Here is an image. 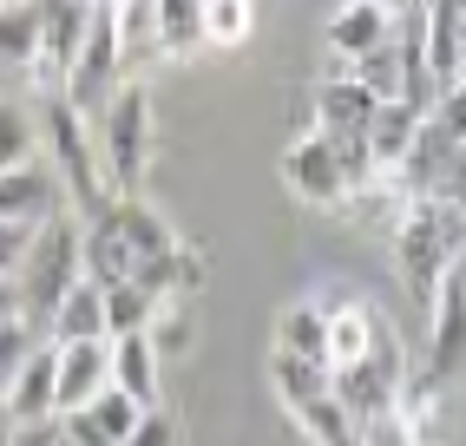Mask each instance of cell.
<instances>
[{"instance_id":"cell-2","label":"cell","mask_w":466,"mask_h":446,"mask_svg":"<svg viewBox=\"0 0 466 446\" xmlns=\"http://www.w3.org/2000/svg\"><path fill=\"white\" fill-rule=\"evenodd\" d=\"M34 125L53 151V177H59V198L79 223H92L106 204H112V184H106V165H99V138L86 132V112L66 99V92H46L34 99Z\"/></svg>"},{"instance_id":"cell-9","label":"cell","mask_w":466,"mask_h":446,"mask_svg":"<svg viewBox=\"0 0 466 446\" xmlns=\"http://www.w3.org/2000/svg\"><path fill=\"white\" fill-rule=\"evenodd\" d=\"M368 118H375V99L355 86L349 59L329 53V79L316 86V132H322V138H361Z\"/></svg>"},{"instance_id":"cell-34","label":"cell","mask_w":466,"mask_h":446,"mask_svg":"<svg viewBox=\"0 0 466 446\" xmlns=\"http://www.w3.org/2000/svg\"><path fill=\"white\" fill-rule=\"evenodd\" d=\"M7 446H59V421H26V427L7 421Z\"/></svg>"},{"instance_id":"cell-30","label":"cell","mask_w":466,"mask_h":446,"mask_svg":"<svg viewBox=\"0 0 466 446\" xmlns=\"http://www.w3.org/2000/svg\"><path fill=\"white\" fill-rule=\"evenodd\" d=\"M204 282H210V257H204V249H191V243H177V257H171V296L191 302Z\"/></svg>"},{"instance_id":"cell-37","label":"cell","mask_w":466,"mask_h":446,"mask_svg":"<svg viewBox=\"0 0 466 446\" xmlns=\"http://www.w3.org/2000/svg\"><path fill=\"white\" fill-rule=\"evenodd\" d=\"M0 413H7V380H0Z\"/></svg>"},{"instance_id":"cell-33","label":"cell","mask_w":466,"mask_h":446,"mask_svg":"<svg viewBox=\"0 0 466 446\" xmlns=\"http://www.w3.org/2000/svg\"><path fill=\"white\" fill-rule=\"evenodd\" d=\"M441 198H447L453 210H466V145H453V157H447V177H441Z\"/></svg>"},{"instance_id":"cell-38","label":"cell","mask_w":466,"mask_h":446,"mask_svg":"<svg viewBox=\"0 0 466 446\" xmlns=\"http://www.w3.org/2000/svg\"><path fill=\"white\" fill-rule=\"evenodd\" d=\"M0 446H7V413H0Z\"/></svg>"},{"instance_id":"cell-29","label":"cell","mask_w":466,"mask_h":446,"mask_svg":"<svg viewBox=\"0 0 466 446\" xmlns=\"http://www.w3.org/2000/svg\"><path fill=\"white\" fill-rule=\"evenodd\" d=\"M40 348V335H34V322L26 315H14V322H0V380H14L20 374V361Z\"/></svg>"},{"instance_id":"cell-10","label":"cell","mask_w":466,"mask_h":446,"mask_svg":"<svg viewBox=\"0 0 466 446\" xmlns=\"http://www.w3.org/2000/svg\"><path fill=\"white\" fill-rule=\"evenodd\" d=\"M420 138V112L414 106H375V118H368V132H361V151H368V171H375V184H394L400 165H408V151Z\"/></svg>"},{"instance_id":"cell-31","label":"cell","mask_w":466,"mask_h":446,"mask_svg":"<svg viewBox=\"0 0 466 446\" xmlns=\"http://www.w3.org/2000/svg\"><path fill=\"white\" fill-rule=\"evenodd\" d=\"M26 249H34V223H14V217H0V276H20Z\"/></svg>"},{"instance_id":"cell-23","label":"cell","mask_w":466,"mask_h":446,"mask_svg":"<svg viewBox=\"0 0 466 446\" xmlns=\"http://www.w3.org/2000/svg\"><path fill=\"white\" fill-rule=\"evenodd\" d=\"M145 335H151V348H158V361H184V355H191V341H198V315H191V302H184V296H165Z\"/></svg>"},{"instance_id":"cell-24","label":"cell","mask_w":466,"mask_h":446,"mask_svg":"<svg viewBox=\"0 0 466 446\" xmlns=\"http://www.w3.org/2000/svg\"><path fill=\"white\" fill-rule=\"evenodd\" d=\"M204 46H250L257 34V0H198Z\"/></svg>"},{"instance_id":"cell-20","label":"cell","mask_w":466,"mask_h":446,"mask_svg":"<svg viewBox=\"0 0 466 446\" xmlns=\"http://www.w3.org/2000/svg\"><path fill=\"white\" fill-rule=\"evenodd\" d=\"M289 421L309 433V446H361V433L349 421V407L335 400V388L316 394V400H302V407H289Z\"/></svg>"},{"instance_id":"cell-36","label":"cell","mask_w":466,"mask_h":446,"mask_svg":"<svg viewBox=\"0 0 466 446\" xmlns=\"http://www.w3.org/2000/svg\"><path fill=\"white\" fill-rule=\"evenodd\" d=\"M375 7H381V14L394 20V14H408V7H414V0H375Z\"/></svg>"},{"instance_id":"cell-6","label":"cell","mask_w":466,"mask_h":446,"mask_svg":"<svg viewBox=\"0 0 466 446\" xmlns=\"http://www.w3.org/2000/svg\"><path fill=\"white\" fill-rule=\"evenodd\" d=\"M118 86H126V53H118V34H112V7H92L86 14V46H79L73 79H66V99L86 118H99Z\"/></svg>"},{"instance_id":"cell-32","label":"cell","mask_w":466,"mask_h":446,"mask_svg":"<svg viewBox=\"0 0 466 446\" xmlns=\"http://www.w3.org/2000/svg\"><path fill=\"white\" fill-rule=\"evenodd\" d=\"M118 446H177V427H171L165 407H151V413H138V427L118 440Z\"/></svg>"},{"instance_id":"cell-25","label":"cell","mask_w":466,"mask_h":446,"mask_svg":"<svg viewBox=\"0 0 466 446\" xmlns=\"http://www.w3.org/2000/svg\"><path fill=\"white\" fill-rule=\"evenodd\" d=\"M269 388H276V400H283V407H302V400L329 394V368L296 361V355H283V348H276V355H269Z\"/></svg>"},{"instance_id":"cell-19","label":"cell","mask_w":466,"mask_h":446,"mask_svg":"<svg viewBox=\"0 0 466 446\" xmlns=\"http://www.w3.org/2000/svg\"><path fill=\"white\" fill-rule=\"evenodd\" d=\"M112 7V34H118V53H126V73L158 59V0H106Z\"/></svg>"},{"instance_id":"cell-21","label":"cell","mask_w":466,"mask_h":446,"mask_svg":"<svg viewBox=\"0 0 466 446\" xmlns=\"http://www.w3.org/2000/svg\"><path fill=\"white\" fill-rule=\"evenodd\" d=\"M204 53V14L198 0H158V59Z\"/></svg>"},{"instance_id":"cell-11","label":"cell","mask_w":466,"mask_h":446,"mask_svg":"<svg viewBox=\"0 0 466 446\" xmlns=\"http://www.w3.org/2000/svg\"><path fill=\"white\" fill-rule=\"evenodd\" d=\"M112 388V341H73L59 348V394H53V421L79 413L86 400H99Z\"/></svg>"},{"instance_id":"cell-39","label":"cell","mask_w":466,"mask_h":446,"mask_svg":"<svg viewBox=\"0 0 466 446\" xmlns=\"http://www.w3.org/2000/svg\"><path fill=\"white\" fill-rule=\"evenodd\" d=\"M79 7H106V0H79Z\"/></svg>"},{"instance_id":"cell-16","label":"cell","mask_w":466,"mask_h":446,"mask_svg":"<svg viewBox=\"0 0 466 446\" xmlns=\"http://www.w3.org/2000/svg\"><path fill=\"white\" fill-rule=\"evenodd\" d=\"M381 329H388V322H381L368 302H335V309H329V374L368 361V355H375V341H381Z\"/></svg>"},{"instance_id":"cell-18","label":"cell","mask_w":466,"mask_h":446,"mask_svg":"<svg viewBox=\"0 0 466 446\" xmlns=\"http://www.w3.org/2000/svg\"><path fill=\"white\" fill-rule=\"evenodd\" d=\"M276 348H283V355H296V361L329 368V309L289 302L283 315H276Z\"/></svg>"},{"instance_id":"cell-3","label":"cell","mask_w":466,"mask_h":446,"mask_svg":"<svg viewBox=\"0 0 466 446\" xmlns=\"http://www.w3.org/2000/svg\"><path fill=\"white\" fill-rule=\"evenodd\" d=\"M79 276H86V223L73 210H53L46 223H34V249L20 263V309H26V322H34L40 341H46L53 309L66 302V289Z\"/></svg>"},{"instance_id":"cell-15","label":"cell","mask_w":466,"mask_h":446,"mask_svg":"<svg viewBox=\"0 0 466 446\" xmlns=\"http://www.w3.org/2000/svg\"><path fill=\"white\" fill-rule=\"evenodd\" d=\"M53 210H66L59 204V177L46 165H14V171H0V217H14V223H46Z\"/></svg>"},{"instance_id":"cell-26","label":"cell","mask_w":466,"mask_h":446,"mask_svg":"<svg viewBox=\"0 0 466 446\" xmlns=\"http://www.w3.org/2000/svg\"><path fill=\"white\" fill-rule=\"evenodd\" d=\"M34 59V0H0V73H26Z\"/></svg>"},{"instance_id":"cell-4","label":"cell","mask_w":466,"mask_h":446,"mask_svg":"<svg viewBox=\"0 0 466 446\" xmlns=\"http://www.w3.org/2000/svg\"><path fill=\"white\" fill-rule=\"evenodd\" d=\"M99 165H106L112 198H138L145 165H151V86L145 79H126L106 99V112H99Z\"/></svg>"},{"instance_id":"cell-27","label":"cell","mask_w":466,"mask_h":446,"mask_svg":"<svg viewBox=\"0 0 466 446\" xmlns=\"http://www.w3.org/2000/svg\"><path fill=\"white\" fill-rule=\"evenodd\" d=\"M158 315V296L138 289V282H112L106 289V335H138Z\"/></svg>"},{"instance_id":"cell-14","label":"cell","mask_w":466,"mask_h":446,"mask_svg":"<svg viewBox=\"0 0 466 446\" xmlns=\"http://www.w3.org/2000/svg\"><path fill=\"white\" fill-rule=\"evenodd\" d=\"M46 341H53V348H73V341H112V335H106V289H99L92 276H79L73 289H66V302L53 309Z\"/></svg>"},{"instance_id":"cell-8","label":"cell","mask_w":466,"mask_h":446,"mask_svg":"<svg viewBox=\"0 0 466 446\" xmlns=\"http://www.w3.org/2000/svg\"><path fill=\"white\" fill-rule=\"evenodd\" d=\"M427 374L433 380H453L460 368H466V282L447 269V282H441V296L427 302Z\"/></svg>"},{"instance_id":"cell-22","label":"cell","mask_w":466,"mask_h":446,"mask_svg":"<svg viewBox=\"0 0 466 446\" xmlns=\"http://www.w3.org/2000/svg\"><path fill=\"white\" fill-rule=\"evenodd\" d=\"M349 73H355V86H361L375 106H394V99H408V79H400V53H394V34H388L375 53H361Z\"/></svg>"},{"instance_id":"cell-28","label":"cell","mask_w":466,"mask_h":446,"mask_svg":"<svg viewBox=\"0 0 466 446\" xmlns=\"http://www.w3.org/2000/svg\"><path fill=\"white\" fill-rule=\"evenodd\" d=\"M34 138H40L34 112L0 99V171H14V165H34Z\"/></svg>"},{"instance_id":"cell-1","label":"cell","mask_w":466,"mask_h":446,"mask_svg":"<svg viewBox=\"0 0 466 446\" xmlns=\"http://www.w3.org/2000/svg\"><path fill=\"white\" fill-rule=\"evenodd\" d=\"M177 243L184 237L145 198H112L99 217L86 223V276L99 282V289H112V282H132L145 263L171 257Z\"/></svg>"},{"instance_id":"cell-13","label":"cell","mask_w":466,"mask_h":446,"mask_svg":"<svg viewBox=\"0 0 466 446\" xmlns=\"http://www.w3.org/2000/svg\"><path fill=\"white\" fill-rule=\"evenodd\" d=\"M112 388L118 394H132L138 407H158L165 394V361H158V348H151V335H112Z\"/></svg>"},{"instance_id":"cell-17","label":"cell","mask_w":466,"mask_h":446,"mask_svg":"<svg viewBox=\"0 0 466 446\" xmlns=\"http://www.w3.org/2000/svg\"><path fill=\"white\" fill-rule=\"evenodd\" d=\"M388 34H394V20L375 7V0H341V7L329 14V53L349 59V66H355L361 53H375Z\"/></svg>"},{"instance_id":"cell-7","label":"cell","mask_w":466,"mask_h":446,"mask_svg":"<svg viewBox=\"0 0 466 446\" xmlns=\"http://www.w3.org/2000/svg\"><path fill=\"white\" fill-rule=\"evenodd\" d=\"M283 184H289V198L302 204H316V210H335L341 198H349V171H341V145L322 138V132H302L289 151H283Z\"/></svg>"},{"instance_id":"cell-5","label":"cell","mask_w":466,"mask_h":446,"mask_svg":"<svg viewBox=\"0 0 466 446\" xmlns=\"http://www.w3.org/2000/svg\"><path fill=\"white\" fill-rule=\"evenodd\" d=\"M86 14L92 7H79V0H34V59H26V86H34V99L66 92L73 59L86 46Z\"/></svg>"},{"instance_id":"cell-12","label":"cell","mask_w":466,"mask_h":446,"mask_svg":"<svg viewBox=\"0 0 466 446\" xmlns=\"http://www.w3.org/2000/svg\"><path fill=\"white\" fill-rule=\"evenodd\" d=\"M53 394H59V348L40 341L34 355L20 361V374L7 380V421L26 427V421H53Z\"/></svg>"},{"instance_id":"cell-35","label":"cell","mask_w":466,"mask_h":446,"mask_svg":"<svg viewBox=\"0 0 466 446\" xmlns=\"http://www.w3.org/2000/svg\"><path fill=\"white\" fill-rule=\"evenodd\" d=\"M14 315H26L20 309V276H0V322H14Z\"/></svg>"}]
</instances>
